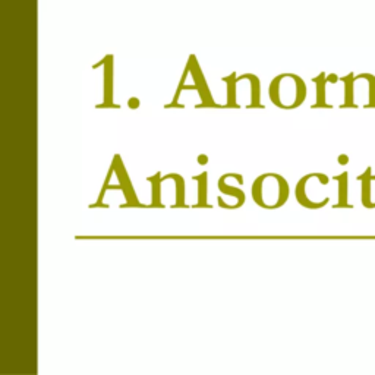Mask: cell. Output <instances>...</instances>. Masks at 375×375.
<instances>
[{"instance_id": "obj_11", "label": "cell", "mask_w": 375, "mask_h": 375, "mask_svg": "<svg viewBox=\"0 0 375 375\" xmlns=\"http://www.w3.org/2000/svg\"><path fill=\"white\" fill-rule=\"evenodd\" d=\"M337 81H340V78L336 75V74H330L327 75V82H331V84H336Z\"/></svg>"}, {"instance_id": "obj_8", "label": "cell", "mask_w": 375, "mask_h": 375, "mask_svg": "<svg viewBox=\"0 0 375 375\" xmlns=\"http://www.w3.org/2000/svg\"><path fill=\"white\" fill-rule=\"evenodd\" d=\"M112 78H113V72H112V56H109V63H107V69H104V104L103 106H110L112 104Z\"/></svg>"}, {"instance_id": "obj_2", "label": "cell", "mask_w": 375, "mask_h": 375, "mask_svg": "<svg viewBox=\"0 0 375 375\" xmlns=\"http://www.w3.org/2000/svg\"><path fill=\"white\" fill-rule=\"evenodd\" d=\"M268 94L271 101L280 109H296L306 98V85L295 74H283L273 79Z\"/></svg>"}, {"instance_id": "obj_14", "label": "cell", "mask_w": 375, "mask_h": 375, "mask_svg": "<svg viewBox=\"0 0 375 375\" xmlns=\"http://www.w3.org/2000/svg\"><path fill=\"white\" fill-rule=\"evenodd\" d=\"M198 161H200V163H203V164H206V163L208 161V158H207L206 155H201V157H198Z\"/></svg>"}, {"instance_id": "obj_9", "label": "cell", "mask_w": 375, "mask_h": 375, "mask_svg": "<svg viewBox=\"0 0 375 375\" xmlns=\"http://www.w3.org/2000/svg\"><path fill=\"white\" fill-rule=\"evenodd\" d=\"M219 189H220V192H223L225 195H229V197H232V198L238 200V203H239L241 206L244 204L245 194H244L241 189H235V188H232V186L226 185V183H225V176H222V177H220V180H219Z\"/></svg>"}, {"instance_id": "obj_4", "label": "cell", "mask_w": 375, "mask_h": 375, "mask_svg": "<svg viewBox=\"0 0 375 375\" xmlns=\"http://www.w3.org/2000/svg\"><path fill=\"white\" fill-rule=\"evenodd\" d=\"M357 180L362 183V194H360L362 206H363L365 208H368V210H374V208H375V201L372 200L371 183L375 180V174H372V167L368 166V167L365 169V171L357 176Z\"/></svg>"}, {"instance_id": "obj_7", "label": "cell", "mask_w": 375, "mask_h": 375, "mask_svg": "<svg viewBox=\"0 0 375 375\" xmlns=\"http://www.w3.org/2000/svg\"><path fill=\"white\" fill-rule=\"evenodd\" d=\"M317 85V101L312 107H333L331 104H328L325 101V85H327V74L325 72H321L317 78L312 79Z\"/></svg>"}, {"instance_id": "obj_6", "label": "cell", "mask_w": 375, "mask_h": 375, "mask_svg": "<svg viewBox=\"0 0 375 375\" xmlns=\"http://www.w3.org/2000/svg\"><path fill=\"white\" fill-rule=\"evenodd\" d=\"M340 81L344 82V103L340 107H357L355 103V84H356V75L353 72L347 74L346 76L340 78Z\"/></svg>"}, {"instance_id": "obj_12", "label": "cell", "mask_w": 375, "mask_h": 375, "mask_svg": "<svg viewBox=\"0 0 375 375\" xmlns=\"http://www.w3.org/2000/svg\"><path fill=\"white\" fill-rule=\"evenodd\" d=\"M337 160H338L340 164H347V163H349V157H347L346 154H340Z\"/></svg>"}, {"instance_id": "obj_5", "label": "cell", "mask_w": 375, "mask_h": 375, "mask_svg": "<svg viewBox=\"0 0 375 375\" xmlns=\"http://www.w3.org/2000/svg\"><path fill=\"white\" fill-rule=\"evenodd\" d=\"M334 180L338 183V203L334 208H353V206L349 204V173L343 171L338 176H334Z\"/></svg>"}, {"instance_id": "obj_13", "label": "cell", "mask_w": 375, "mask_h": 375, "mask_svg": "<svg viewBox=\"0 0 375 375\" xmlns=\"http://www.w3.org/2000/svg\"><path fill=\"white\" fill-rule=\"evenodd\" d=\"M128 104H129L132 109H136V107L139 106V100H138V98H131V100L128 101Z\"/></svg>"}, {"instance_id": "obj_10", "label": "cell", "mask_w": 375, "mask_h": 375, "mask_svg": "<svg viewBox=\"0 0 375 375\" xmlns=\"http://www.w3.org/2000/svg\"><path fill=\"white\" fill-rule=\"evenodd\" d=\"M195 180L200 182V189H198V197H200V203L198 206H207L206 204V198H207V173H203L201 176H195Z\"/></svg>"}, {"instance_id": "obj_1", "label": "cell", "mask_w": 375, "mask_h": 375, "mask_svg": "<svg viewBox=\"0 0 375 375\" xmlns=\"http://www.w3.org/2000/svg\"><path fill=\"white\" fill-rule=\"evenodd\" d=\"M252 198L262 208H279L289 198V185L277 173H265L255 179L252 185Z\"/></svg>"}, {"instance_id": "obj_3", "label": "cell", "mask_w": 375, "mask_h": 375, "mask_svg": "<svg viewBox=\"0 0 375 375\" xmlns=\"http://www.w3.org/2000/svg\"><path fill=\"white\" fill-rule=\"evenodd\" d=\"M330 179L324 173H309L296 185V200L300 206L318 210L330 203V197H321V189L328 185Z\"/></svg>"}]
</instances>
